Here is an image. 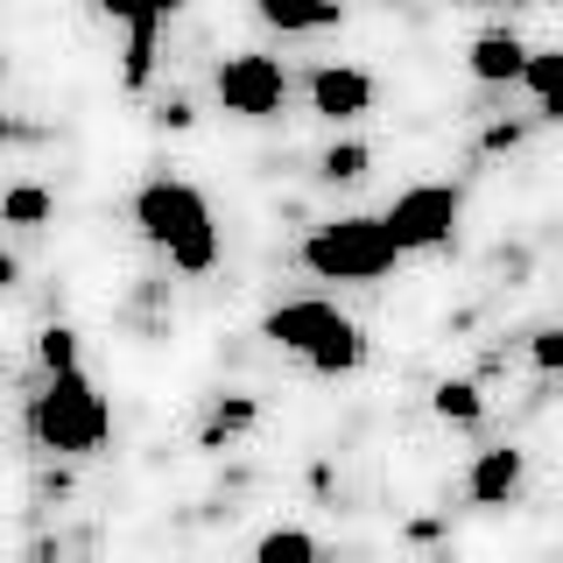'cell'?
<instances>
[{
	"label": "cell",
	"mask_w": 563,
	"mask_h": 563,
	"mask_svg": "<svg viewBox=\"0 0 563 563\" xmlns=\"http://www.w3.org/2000/svg\"><path fill=\"white\" fill-rule=\"evenodd\" d=\"M0 219H8V225H43V219H49V190H43V184H8Z\"/></svg>",
	"instance_id": "14"
},
{
	"label": "cell",
	"mask_w": 563,
	"mask_h": 563,
	"mask_svg": "<svg viewBox=\"0 0 563 563\" xmlns=\"http://www.w3.org/2000/svg\"><path fill=\"white\" fill-rule=\"evenodd\" d=\"M134 225L148 246H163L169 268L184 275H205L211 261H219V225H211V205L198 184H184V176H155V184L134 190Z\"/></svg>",
	"instance_id": "1"
},
{
	"label": "cell",
	"mask_w": 563,
	"mask_h": 563,
	"mask_svg": "<svg viewBox=\"0 0 563 563\" xmlns=\"http://www.w3.org/2000/svg\"><path fill=\"white\" fill-rule=\"evenodd\" d=\"M120 22H128V64H120V85L141 92V85H148V70H155V35H163L169 14L163 8H134V14H120Z\"/></svg>",
	"instance_id": "10"
},
{
	"label": "cell",
	"mask_w": 563,
	"mask_h": 563,
	"mask_svg": "<svg viewBox=\"0 0 563 563\" xmlns=\"http://www.w3.org/2000/svg\"><path fill=\"white\" fill-rule=\"evenodd\" d=\"M29 430H35V444H43V451L85 457V451H99V444H106L113 416H106L99 387L85 380V366H78V374H57V380L43 387V395L29 401Z\"/></svg>",
	"instance_id": "3"
},
{
	"label": "cell",
	"mask_w": 563,
	"mask_h": 563,
	"mask_svg": "<svg viewBox=\"0 0 563 563\" xmlns=\"http://www.w3.org/2000/svg\"><path fill=\"white\" fill-rule=\"evenodd\" d=\"M211 92H219L225 113L268 120V113H282V99H289V70H282L275 57H261V49H246V57H225L219 70H211Z\"/></svg>",
	"instance_id": "6"
},
{
	"label": "cell",
	"mask_w": 563,
	"mask_h": 563,
	"mask_svg": "<svg viewBox=\"0 0 563 563\" xmlns=\"http://www.w3.org/2000/svg\"><path fill=\"white\" fill-rule=\"evenodd\" d=\"M528 57H536V49H528L515 29H486L479 43L465 49V64H472V78H479V85H521L528 78Z\"/></svg>",
	"instance_id": "9"
},
{
	"label": "cell",
	"mask_w": 563,
	"mask_h": 563,
	"mask_svg": "<svg viewBox=\"0 0 563 563\" xmlns=\"http://www.w3.org/2000/svg\"><path fill=\"white\" fill-rule=\"evenodd\" d=\"M261 339H275L282 352H296L310 374H352V366L366 360L360 324L339 317L331 303H317V296H303V303H275L268 317H261Z\"/></svg>",
	"instance_id": "2"
},
{
	"label": "cell",
	"mask_w": 563,
	"mask_h": 563,
	"mask_svg": "<svg viewBox=\"0 0 563 563\" xmlns=\"http://www.w3.org/2000/svg\"><path fill=\"white\" fill-rule=\"evenodd\" d=\"M366 163H374V148H360V141H339V148H324V163H317V169H324L331 184H360Z\"/></svg>",
	"instance_id": "17"
},
{
	"label": "cell",
	"mask_w": 563,
	"mask_h": 563,
	"mask_svg": "<svg viewBox=\"0 0 563 563\" xmlns=\"http://www.w3.org/2000/svg\"><path fill=\"white\" fill-rule=\"evenodd\" d=\"M457 211H465V198H457L451 184H416V190H401L380 219H387V233H395L401 254H430V246H444L457 233Z\"/></svg>",
	"instance_id": "5"
},
{
	"label": "cell",
	"mask_w": 563,
	"mask_h": 563,
	"mask_svg": "<svg viewBox=\"0 0 563 563\" xmlns=\"http://www.w3.org/2000/svg\"><path fill=\"white\" fill-rule=\"evenodd\" d=\"M261 22L282 35H310V29H339L345 8H261Z\"/></svg>",
	"instance_id": "13"
},
{
	"label": "cell",
	"mask_w": 563,
	"mask_h": 563,
	"mask_svg": "<svg viewBox=\"0 0 563 563\" xmlns=\"http://www.w3.org/2000/svg\"><path fill=\"white\" fill-rule=\"evenodd\" d=\"M430 401H437V416H444V422H479L486 416V401H479V387H472V380H444Z\"/></svg>",
	"instance_id": "15"
},
{
	"label": "cell",
	"mask_w": 563,
	"mask_h": 563,
	"mask_svg": "<svg viewBox=\"0 0 563 563\" xmlns=\"http://www.w3.org/2000/svg\"><path fill=\"white\" fill-rule=\"evenodd\" d=\"M374 92L380 85L366 78V70H352V64H317L310 70V106L324 120H360L366 106H374Z\"/></svg>",
	"instance_id": "7"
},
{
	"label": "cell",
	"mask_w": 563,
	"mask_h": 563,
	"mask_svg": "<svg viewBox=\"0 0 563 563\" xmlns=\"http://www.w3.org/2000/svg\"><path fill=\"white\" fill-rule=\"evenodd\" d=\"M528 360H536L542 374H556L563 366V331H536V339H528Z\"/></svg>",
	"instance_id": "18"
},
{
	"label": "cell",
	"mask_w": 563,
	"mask_h": 563,
	"mask_svg": "<svg viewBox=\"0 0 563 563\" xmlns=\"http://www.w3.org/2000/svg\"><path fill=\"white\" fill-rule=\"evenodd\" d=\"M246 422H254V401H233V409L219 416V430H246Z\"/></svg>",
	"instance_id": "19"
},
{
	"label": "cell",
	"mask_w": 563,
	"mask_h": 563,
	"mask_svg": "<svg viewBox=\"0 0 563 563\" xmlns=\"http://www.w3.org/2000/svg\"><path fill=\"white\" fill-rule=\"evenodd\" d=\"M528 479V451L515 444H500V451H479L472 457V472H465V500H479V507H507L521 493Z\"/></svg>",
	"instance_id": "8"
},
{
	"label": "cell",
	"mask_w": 563,
	"mask_h": 563,
	"mask_svg": "<svg viewBox=\"0 0 563 563\" xmlns=\"http://www.w3.org/2000/svg\"><path fill=\"white\" fill-rule=\"evenodd\" d=\"M401 261L387 219H331L303 240V268L324 275V282H374Z\"/></svg>",
	"instance_id": "4"
},
{
	"label": "cell",
	"mask_w": 563,
	"mask_h": 563,
	"mask_svg": "<svg viewBox=\"0 0 563 563\" xmlns=\"http://www.w3.org/2000/svg\"><path fill=\"white\" fill-rule=\"evenodd\" d=\"M254 563H324V542L310 528H268L254 542Z\"/></svg>",
	"instance_id": "12"
},
{
	"label": "cell",
	"mask_w": 563,
	"mask_h": 563,
	"mask_svg": "<svg viewBox=\"0 0 563 563\" xmlns=\"http://www.w3.org/2000/svg\"><path fill=\"white\" fill-rule=\"evenodd\" d=\"M35 352H43V366H49V380L57 374H78V331H64V324H49L43 339H35Z\"/></svg>",
	"instance_id": "16"
},
{
	"label": "cell",
	"mask_w": 563,
	"mask_h": 563,
	"mask_svg": "<svg viewBox=\"0 0 563 563\" xmlns=\"http://www.w3.org/2000/svg\"><path fill=\"white\" fill-rule=\"evenodd\" d=\"M521 85H528V99L542 106V120H563V43L556 49H536Z\"/></svg>",
	"instance_id": "11"
}]
</instances>
